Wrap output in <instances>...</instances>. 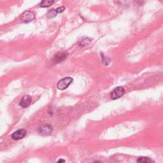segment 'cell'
<instances>
[{
    "mask_svg": "<svg viewBox=\"0 0 163 163\" xmlns=\"http://www.w3.org/2000/svg\"><path fill=\"white\" fill-rule=\"evenodd\" d=\"M64 10H65V8L64 7H60L56 9V11H57V13H61V12H64Z\"/></svg>",
    "mask_w": 163,
    "mask_h": 163,
    "instance_id": "obj_13",
    "label": "cell"
},
{
    "mask_svg": "<svg viewBox=\"0 0 163 163\" xmlns=\"http://www.w3.org/2000/svg\"><path fill=\"white\" fill-rule=\"evenodd\" d=\"M26 134H27V132L25 129H19L12 134V138L14 140H19L20 139H23V138H24L26 136Z\"/></svg>",
    "mask_w": 163,
    "mask_h": 163,
    "instance_id": "obj_5",
    "label": "cell"
},
{
    "mask_svg": "<svg viewBox=\"0 0 163 163\" xmlns=\"http://www.w3.org/2000/svg\"><path fill=\"white\" fill-rule=\"evenodd\" d=\"M124 93H125L124 89L122 88V87H118V88L114 89L112 91L111 93V97L113 100H117L122 97Z\"/></svg>",
    "mask_w": 163,
    "mask_h": 163,
    "instance_id": "obj_3",
    "label": "cell"
},
{
    "mask_svg": "<svg viewBox=\"0 0 163 163\" xmlns=\"http://www.w3.org/2000/svg\"><path fill=\"white\" fill-rule=\"evenodd\" d=\"M55 2V0H42L40 3V7L46 8L49 7Z\"/></svg>",
    "mask_w": 163,
    "mask_h": 163,
    "instance_id": "obj_8",
    "label": "cell"
},
{
    "mask_svg": "<svg viewBox=\"0 0 163 163\" xmlns=\"http://www.w3.org/2000/svg\"><path fill=\"white\" fill-rule=\"evenodd\" d=\"M67 57V54L66 53H57L54 56L52 62L54 64H58L64 61Z\"/></svg>",
    "mask_w": 163,
    "mask_h": 163,
    "instance_id": "obj_7",
    "label": "cell"
},
{
    "mask_svg": "<svg viewBox=\"0 0 163 163\" xmlns=\"http://www.w3.org/2000/svg\"><path fill=\"white\" fill-rule=\"evenodd\" d=\"M137 162H140V163H150V162H152L153 161H152L150 158H149V157H140L139 159H138Z\"/></svg>",
    "mask_w": 163,
    "mask_h": 163,
    "instance_id": "obj_10",
    "label": "cell"
},
{
    "mask_svg": "<svg viewBox=\"0 0 163 163\" xmlns=\"http://www.w3.org/2000/svg\"><path fill=\"white\" fill-rule=\"evenodd\" d=\"M31 100H32L31 97L29 95H26L20 100L19 103V105L23 108H28L31 104Z\"/></svg>",
    "mask_w": 163,
    "mask_h": 163,
    "instance_id": "obj_6",
    "label": "cell"
},
{
    "mask_svg": "<svg viewBox=\"0 0 163 163\" xmlns=\"http://www.w3.org/2000/svg\"><path fill=\"white\" fill-rule=\"evenodd\" d=\"M101 59H102L103 64L104 65H105V66H108V65L110 64V60L108 57H105L103 54H101Z\"/></svg>",
    "mask_w": 163,
    "mask_h": 163,
    "instance_id": "obj_12",
    "label": "cell"
},
{
    "mask_svg": "<svg viewBox=\"0 0 163 163\" xmlns=\"http://www.w3.org/2000/svg\"><path fill=\"white\" fill-rule=\"evenodd\" d=\"M65 162V160H64V159H59V161H58V162Z\"/></svg>",
    "mask_w": 163,
    "mask_h": 163,
    "instance_id": "obj_14",
    "label": "cell"
},
{
    "mask_svg": "<svg viewBox=\"0 0 163 163\" xmlns=\"http://www.w3.org/2000/svg\"><path fill=\"white\" fill-rule=\"evenodd\" d=\"M57 14H58V13L57 12L56 10H52L49 11V12H48L47 16V17H48V19H52V18H54V17H56Z\"/></svg>",
    "mask_w": 163,
    "mask_h": 163,
    "instance_id": "obj_11",
    "label": "cell"
},
{
    "mask_svg": "<svg viewBox=\"0 0 163 163\" xmlns=\"http://www.w3.org/2000/svg\"><path fill=\"white\" fill-rule=\"evenodd\" d=\"M35 18V14L32 12H29V11H26V12H24L21 15L20 20L23 23H29L33 20Z\"/></svg>",
    "mask_w": 163,
    "mask_h": 163,
    "instance_id": "obj_2",
    "label": "cell"
},
{
    "mask_svg": "<svg viewBox=\"0 0 163 163\" xmlns=\"http://www.w3.org/2000/svg\"><path fill=\"white\" fill-rule=\"evenodd\" d=\"M53 131V129L52 126H49V125H44L42 126L38 129V133L40 134L43 135V136H48L52 134Z\"/></svg>",
    "mask_w": 163,
    "mask_h": 163,
    "instance_id": "obj_4",
    "label": "cell"
},
{
    "mask_svg": "<svg viewBox=\"0 0 163 163\" xmlns=\"http://www.w3.org/2000/svg\"><path fill=\"white\" fill-rule=\"evenodd\" d=\"M73 78L71 77H65L59 81L57 87L59 90H64L73 82Z\"/></svg>",
    "mask_w": 163,
    "mask_h": 163,
    "instance_id": "obj_1",
    "label": "cell"
},
{
    "mask_svg": "<svg viewBox=\"0 0 163 163\" xmlns=\"http://www.w3.org/2000/svg\"><path fill=\"white\" fill-rule=\"evenodd\" d=\"M91 39H89V38H84L82 39L79 43H78V45L80 47H85L87 45H88L89 44H90L91 43Z\"/></svg>",
    "mask_w": 163,
    "mask_h": 163,
    "instance_id": "obj_9",
    "label": "cell"
}]
</instances>
